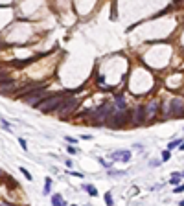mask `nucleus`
I'll return each mask as SVG.
<instances>
[{
    "instance_id": "obj_1",
    "label": "nucleus",
    "mask_w": 184,
    "mask_h": 206,
    "mask_svg": "<svg viewBox=\"0 0 184 206\" xmlns=\"http://www.w3.org/2000/svg\"><path fill=\"white\" fill-rule=\"evenodd\" d=\"M65 96H66V92H65V94H53V96H48V98H44V99L37 105V109H41L42 112H50V111H53V109H59V105L63 103Z\"/></svg>"
},
{
    "instance_id": "obj_2",
    "label": "nucleus",
    "mask_w": 184,
    "mask_h": 206,
    "mask_svg": "<svg viewBox=\"0 0 184 206\" xmlns=\"http://www.w3.org/2000/svg\"><path fill=\"white\" fill-rule=\"evenodd\" d=\"M77 105H79V101H77L76 98H70V99H66V101H63V103L59 105V114H61V116H68L72 111H76Z\"/></svg>"
},
{
    "instance_id": "obj_3",
    "label": "nucleus",
    "mask_w": 184,
    "mask_h": 206,
    "mask_svg": "<svg viewBox=\"0 0 184 206\" xmlns=\"http://www.w3.org/2000/svg\"><path fill=\"white\" fill-rule=\"evenodd\" d=\"M42 87H44L42 83H33V85H26L24 88H20V90L17 92V98H22L24 94H35V92H39V90H41Z\"/></svg>"
},
{
    "instance_id": "obj_4",
    "label": "nucleus",
    "mask_w": 184,
    "mask_h": 206,
    "mask_svg": "<svg viewBox=\"0 0 184 206\" xmlns=\"http://www.w3.org/2000/svg\"><path fill=\"white\" fill-rule=\"evenodd\" d=\"M171 112L175 116H184V99L182 98H173L171 99Z\"/></svg>"
},
{
    "instance_id": "obj_5",
    "label": "nucleus",
    "mask_w": 184,
    "mask_h": 206,
    "mask_svg": "<svg viewBox=\"0 0 184 206\" xmlns=\"http://www.w3.org/2000/svg\"><path fill=\"white\" fill-rule=\"evenodd\" d=\"M111 120H114V122H109L111 127H122V125L127 122V112H116Z\"/></svg>"
},
{
    "instance_id": "obj_6",
    "label": "nucleus",
    "mask_w": 184,
    "mask_h": 206,
    "mask_svg": "<svg viewBox=\"0 0 184 206\" xmlns=\"http://www.w3.org/2000/svg\"><path fill=\"white\" fill-rule=\"evenodd\" d=\"M42 99H44V98H42V94H41V92H39V94H37V92H35V94H29V96H26V98H24V101H26V103L35 105V107H37Z\"/></svg>"
},
{
    "instance_id": "obj_7",
    "label": "nucleus",
    "mask_w": 184,
    "mask_h": 206,
    "mask_svg": "<svg viewBox=\"0 0 184 206\" xmlns=\"http://www.w3.org/2000/svg\"><path fill=\"white\" fill-rule=\"evenodd\" d=\"M157 111H159V103H149L147 107H146V120H151L155 114H157Z\"/></svg>"
},
{
    "instance_id": "obj_8",
    "label": "nucleus",
    "mask_w": 184,
    "mask_h": 206,
    "mask_svg": "<svg viewBox=\"0 0 184 206\" xmlns=\"http://www.w3.org/2000/svg\"><path fill=\"white\" fill-rule=\"evenodd\" d=\"M112 109H114L116 112H125V99H123L122 96H118L116 101H114V105H112Z\"/></svg>"
},
{
    "instance_id": "obj_9",
    "label": "nucleus",
    "mask_w": 184,
    "mask_h": 206,
    "mask_svg": "<svg viewBox=\"0 0 184 206\" xmlns=\"http://www.w3.org/2000/svg\"><path fill=\"white\" fill-rule=\"evenodd\" d=\"M135 120H136V123H142V122L146 120V107H144V105L136 107V114H135Z\"/></svg>"
},
{
    "instance_id": "obj_10",
    "label": "nucleus",
    "mask_w": 184,
    "mask_h": 206,
    "mask_svg": "<svg viewBox=\"0 0 184 206\" xmlns=\"http://www.w3.org/2000/svg\"><path fill=\"white\" fill-rule=\"evenodd\" d=\"M112 158H114V160H123V162H127V160L131 158V153H129V151H116V153H112Z\"/></svg>"
},
{
    "instance_id": "obj_11",
    "label": "nucleus",
    "mask_w": 184,
    "mask_h": 206,
    "mask_svg": "<svg viewBox=\"0 0 184 206\" xmlns=\"http://www.w3.org/2000/svg\"><path fill=\"white\" fill-rule=\"evenodd\" d=\"M52 204L53 206H66L61 195H53V197H52Z\"/></svg>"
},
{
    "instance_id": "obj_12",
    "label": "nucleus",
    "mask_w": 184,
    "mask_h": 206,
    "mask_svg": "<svg viewBox=\"0 0 184 206\" xmlns=\"http://www.w3.org/2000/svg\"><path fill=\"white\" fill-rule=\"evenodd\" d=\"M9 87H13V81H11V79H7V81L0 83V92H7V88H9Z\"/></svg>"
},
{
    "instance_id": "obj_13",
    "label": "nucleus",
    "mask_w": 184,
    "mask_h": 206,
    "mask_svg": "<svg viewBox=\"0 0 184 206\" xmlns=\"http://www.w3.org/2000/svg\"><path fill=\"white\" fill-rule=\"evenodd\" d=\"M85 190H87V192H88V195H92V197H96V195H98V190H96L92 184H85Z\"/></svg>"
},
{
    "instance_id": "obj_14",
    "label": "nucleus",
    "mask_w": 184,
    "mask_h": 206,
    "mask_svg": "<svg viewBox=\"0 0 184 206\" xmlns=\"http://www.w3.org/2000/svg\"><path fill=\"white\" fill-rule=\"evenodd\" d=\"M170 182L171 184H179L181 182V173H173V177L170 179Z\"/></svg>"
},
{
    "instance_id": "obj_15",
    "label": "nucleus",
    "mask_w": 184,
    "mask_h": 206,
    "mask_svg": "<svg viewBox=\"0 0 184 206\" xmlns=\"http://www.w3.org/2000/svg\"><path fill=\"white\" fill-rule=\"evenodd\" d=\"M50 188H52V181L46 179V182H44V193H50Z\"/></svg>"
},
{
    "instance_id": "obj_16",
    "label": "nucleus",
    "mask_w": 184,
    "mask_h": 206,
    "mask_svg": "<svg viewBox=\"0 0 184 206\" xmlns=\"http://www.w3.org/2000/svg\"><path fill=\"white\" fill-rule=\"evenodd\" d=\"M105 203L109 206H112V197H111V193H105Z\"/></svg>"
},
{
    "instance_id": "obj_17",
    "label": "nucleus",
    "mask_w": 184,
    "mask_h": 206,
    "mask_svg": "<svg viewBox=\"0 0 184 206\" xmlns=\"http://www.w3.org/2000/svg\"><path fill=\"white\" fill-rule=\"evenodd\" d=\"M66 151H68L70 155H76V153H77V149H76L74 146H70V147H66Z\"/></svg>"
},
{
    "instance_id": "obj_18",
    "label": "nucleus",
    "mask_w": 184,
    "mask_h": 206,
    "mask_svg": "<svg viewBox=\"0 0 184 206\" xmlns=\"http://www.w3.org/2000/svg\"><path fill=\"white\" fill-rule=\"evenodd\" d=\"M20 171L24 173V177H26V179H29V181H31V175H29V171H28V169H24V168H22Z\"/></svg>"
},
{
    "instance_id": "obj_19",
    "label": "nucleus",
    "mask_w": 184,
    "mask_h": 206,
    "mask_svg": "<svg viewBox=\"0 0 184 206\" xmlns=\"http://www.w3.org/2000/svg\"><path fill=\"white\" fill-rule=\"evenodd\" d=\"M177 144H182V142H181V140H175V142H171V144H170V149H173V147H177Z\"/></svg>"
},
{
    "instance_id": "obj_20",
    "label": "nucleus",
    "mask_w": 184,
    "mask_h": 206,
    "mask_svg": "<svg viewBox=\"0 0 184 206\" xmlns=\"http://www.w3.org/2000/svg\"><path fill=\"white\" fill-rule=\"evenodd\" d=\"M168 158H170V151H164L162 153V160H168Z\"/></svg>"
},
{
    "instance_id": "obj_21",
    "label": "nucleus",
    "mask_w": 184,
    "mask_h": 206,
    "mask_svg": "<svg viewBox=\"0 0 184 206\" xmlns=\"http://www.w3.org/2000/svg\"><path fill=\"white\" fill-rule=\"evenodd\" d=\"M181 192H184V186L181 184V186H177V190H175V193H181Z\"/></svg>"
},
{
    "instance_id": "obj_22",
    "label": "nucleus",
    "mask_w": 184,
    "mask_h": 206,
    "mask_svg": "<svg viewBox=\"0 0 184 206\" xmlns=\"http://www.w3.org/2000/svg\"><path fill=\"white\" fill-rule=\"evenodd\" d=\"M0 206H13V204H7V203H0Z\"/></svg>"
},
{
    "instance_id": "obj_23",
    "label": "nucleus",
    "mask_w": 184,
    "mask_h": 206,
    "mask_svg": "<svg viewBox=\"0 0 184 206\" xmlns=\"http://www.w3.org/2000/svg\"><path fill=\"white\" fill-rule=\"evenodd\" d=\"M181 206H184V201H181Z\"/></svg>"
},
{
    "instance_id": "obj_24",
    "label": "nucleus",
    "mask_w": 184,
    "mask_h": 206,
    "mask_svg": "<svg viewBox=\"0 0 184 206\" xmlns=\"http://www.w3.org/2000/svg\"><path fill=\"white\" fill-rule=\"evenodd\" d=\"M74 206H76V204H74Z\"/></svg>"
},
{
    "instance_id": "obj_25",
    "label": "nucleus",
    "mask_w": 184,
    "mask_h": 206,
    "mask_svg": "<svg viewBox=\"0 0 184 206\" xmlns=\"http://www.w3.org/2000/svg\"><path fill=\"white\" fill-rule=\"evenodd\" d=\"M182 175H184V173H182Z\"/></svg>"
}]
</instances>
